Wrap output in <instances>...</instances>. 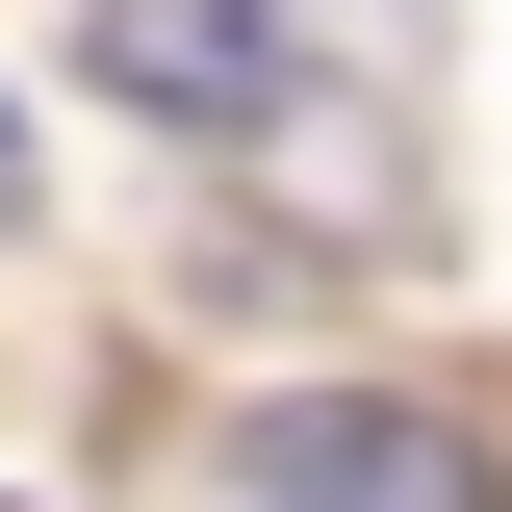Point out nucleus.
Segmentation results:
<instances>
[{
  "instance_id": "obj_1",
  "label": "nucleus",
  "mask_w": 512,
  "mask_h": 512,
  "mask_svg": "<svg viewBox=\"0 0 512 512\" xmlns=\"http://www.w3.org/2000/svg\"><path fill=\"white\" fill-rule=\"evenodd\" d=\"M231 512H487V461L436 436V410H359V384H308L282 436H256V487Z\"/></svg>"
},
{
  "instance_id": "obj_2",
  "label": "nucleus",
  "mask_w": 512,
  "mask_h": 512,
  "mask_svg": "<svg viewBox=\"0 0 512 512\" xmlns=\"http://www.w3.org/2000/svg\"><path fill=\"white\" fill-rule=\"evenodd\" d=\"M103 77L154 128H256L282 77H308V0H103Z\"/></svg>"
},
{
  "instance_id": "obj_3",
  "label": "nucleus",
  "mask_w": 512,
  "mask_h": 512,
  "mask_svg": "<svg viewBox=\"0 0 512 512\" xmlns=\"http://www.w3.org/2000/svg\"><path fill=\"white\" fill-rule=\"evenodd\" d=\"M0 205H26V128H0Z\"/></svg>"
}]
</instances>
